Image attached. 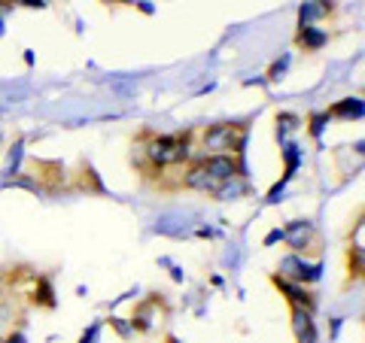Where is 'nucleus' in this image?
<instances>
[{
	"label": "nucleus",
	"instance_id": "nucleus-1",
	"mask_svg": "<svg viewBox=\"0 0 365 343\" xmlns=\"http://www.w3.org/2000/svg\"><path fill=\"white\" fill-rule=\"evenodd\" d=\"M143 155L150 167H177L192 158V137L189 134H146L143 137Z\"/></svg>",
	"mask_w": 365,
	"mask_h": 343
},
{
	"label": "nucleus",
	"instance_id": "nucleus-2",
	"mask_svg": "<svg viewBox=\"0 0 365 343\" xmlns=\"http://www.w3.org/2000/svg\"><path fill=\"white\" fill-rule=\"evenodd\" d=\"M244 140H247V131L232 122H220L201 131V149L207 155H235L244 149Z\"/></svg>",
	"mask_w": 365,
	"mask_h": 343
},
{
	"label": "nucleus",
	"instance_id": "nucleus-3",
	"mask_svg": "<svg viewBox=\"0 0 365 343\" xmlns=\"http://www.w3.org/2000/svg\"><path fill=\"white\" fill-rule=\"evenodd\" d=\"M280 237L287 240V246L292 249V253H307L311 243L317 240V228H314V222H307V219H295V222L287 225V231H283Z\"/></svg>",
	"mask_w": 365,
	"mask_h": 343
},
{
	"label": "nucleus",
	"instance_id": "nucleus-4",
	"mask_svg": "<svg viewBox=\"0 0 365 343\" xmlns=\"http://www.w3.org/2000/svg\"><path fill=\"white\" fill-rule=\"evenodd\" d=\"M201 167L207 170V174H210L216 182L232 179V176L241 174V164H237L235 155H204V158H201Z\"/></svg>",
	"mask_w": 365,
	"mask_h": 343
},
{
	"label": "nucleus",
	"instance_id": "nucleus-5",
	"mask_svg": "<svg viewBox=\"0 0 365 343\" xmlns=\"http://www.w3.org/2000/svg\"><path fill=\"white\" fill-rule=\"evenodd\" d=\"M162 319H165V307L158 304V298H150V301H143V304L134 310L131 325L140 328V331H153V328L162 325Z\"/></svg>",
	"mask_w": 365,
	"mask_h": 343
},
{
	"label": "nucleus",
	"instance_id": "nucleus-6",
	"mask_svg": "<svg viewBox=\"0 0 365 343\" xmlns=\"http://www.w3.org/2000/svg\"><path fill=\"white\" fill-rule=\"evenodd\" d=\"M180 186L189 189V191H204V194H210V191L216 189V179L201 167V162H195V164H189L186 170H182Z\"/></svg>",
	"mask_w": 365,
	"mask_h": 343
},
{
	"label": "nucleus",
	"instance_id": "nucleus-7",
	"mask_svg": "<svg viewBox=\"0 0 365 343\" xmlns=\"http://www.w3.org/2000/svg\"><path fill=\"white\" fill-rule=\"evenodd\" d=\"M280 273H283V280H292V283H311L319 277V268L317 265H304L302 258H283L280 261Z\"/></svg>",
	"mask_w": 365,
	"mask_h": 343
},
{
	"label": "nucleus",
	"instance_id": "nucleus-8",
	"mask_svg": "<svg viewBox=\"0 0 365 343\" xmlns=\"http://www.w3.org/2000/svg\"><path fill=\"white\" fill-rule=\"evenodd\" d=\"M247 179L237 174V176H232V179H222V182H216V189L210 191L216 201H237V198H244L247 194Z\"/></svg>",
	"mask_w": 365,
	"mask_h": 343
},
{
	"label": "nucleus",
	"instance_id": "nucleus-9",
	"mask_svg": "<svg viewBox=\"0 0 365 343\" xmlns=\"http://www.w3.org/2000/svg\"><path fill=\"white\" fill-rule=\"evenodd\" d=\"M274 283H277V289H280V292H287V298H289L292 307H304V310H311V307H314V298L302 289L299 283L292 285L289 280H283V277H274Z\"/></svg>",
	"mask_w": 365,
	"mask_h": 343
},
{
	"label": "nucleus",
	"instance_id": "nucleus-10",
	"mask_svg": "<svg viewBox=\"0 0 365 343\" xmlns=\"http://www.w3.org/2000/svg\"><path fill=\"white\" fill-rule=\"evenodd\" d=\"M295 43H299L304 52H317L319 46L326 43V33H323V31H317V28H302V31H299V37H295Z\"/></svg>",
	"mask_w": 365,
	"mask_h": 343
},
{
	"label": "nucleus",
	"instance_id": "nucleus-11",
	"mask_svg": "<svg viewBox=\"0 0 365 343\" xmlns=\"http://www.w3.org/2000/svg\"><path fill=\"white\" fill-rule=\"evenodd\" d=\"M329 116L359 119V116H362V100H359V97H347V100H341V104H335L332 110H329Z\"/></svg>",
	"mask_w": 365,
	"mask_h": 343
},
{
	"label": "nucleus",
	"instance_id": "nucleus-12",
	"mask_svg": "<svg viewBox=\"0 0 365 343\" xmlns=\"http://www.w3.org/2000/svg\"><path fill=\"white\" fill-rule=\"evenodd\" d=\"M292 328H295V337H302L304 331H311L314 328L311 310H304V307H292Z\"/></svg>",
	"mask_w": 365,
	"mask_h": 343
},
{
	"label": "nucleus",
	"instance_id": "nucleus-13",
	"mask_svg": "<svg viewBox=\"0 0 365 343\" xmlns=\"http://www.w3.org/2000/svg\"><path fill=\"white\" fill-rule=\"evenodd\" d=\"M329 119V112H319V116H314V128H311V134L314 137H319V131H323V122Z\"/></svg>",
	"mask_w": 365,
	"mask_h": 343
},
{
	"label": "nucleus",
	"instance_id": "nucleus-14",
	"mask_svg": "<svg viewBox=\"0 0 365 343\" xmlns=\"http://www.w3.org/2000/svg\"><path fill=\"white\" fill-rule=\"evenodd\" d=\"M16 4H21V6H43V0H16Z\"/></svg>",
	"mask_w": 365,
	"mask_h": 343
},
{
	"label": "nucleus",
	"instance_id": "nucleus-15",
	"mask_svg": "<svg viewBox=\"0 0 365 343\" xmlns=\"http://www.w3.org/2000/svg\"><path fill=\"white\" fill-rule=\"evenodd\" d=\"M4 343H25V337H21V334H13V337H6Z\"/></svg>",
	"mask_w": 365,
	"mask_h": 343
},
{
	"label": "nucleus",
	"instance_id": "nucleus-16",
	"mask_svg": "<svg viewBox=\"0 0 365 343\" xmlns=\"http://www.w3.org/2000/svg\"><path fill=\"white\" fill-rule=\"evenodd\" d=\"M0 140H4V131H0Z\"/></svg>",
	"mask_w": 365,
	"mask_h": 343
},
{
	"label": "nucleus",
	"instance_id": "nucleus-17",
	"mask_svg": "<svg viewBox=\"0 0 365 343\" xmlns=\"http://www.w3.org/2000/svg\"><path fill=\"white\" fill-rule=\"evenodd\" d=\"M170 343H177V340H170Z\"/></svg>",
	"mask_w": 365,
	"mask_h": 343
},
{
	"label": "nucleus",
	"instance_id": "nucleus-18",
	"mask_svg": "<svg viewBox=\"0 0 365 343\" xmlns=\"http://www.w3.org/2000/svg\"><path fill=\"white\" fill-rule=\"evenodd\" d=\"M0 343H4V340H0Z\"/></svg>",
	"mask_w": 365,
	"mask_h": 343
}]
</instances>
